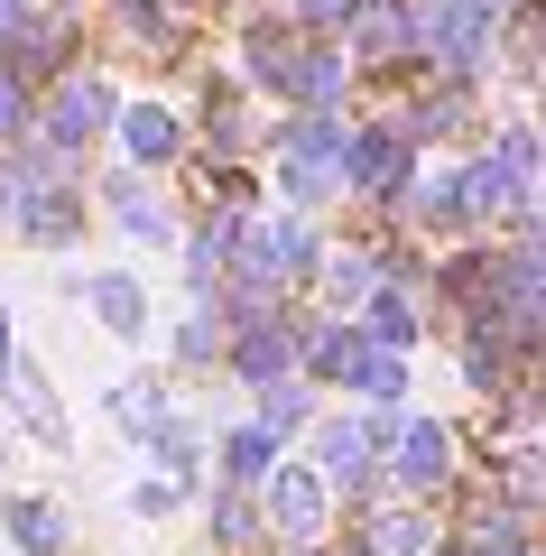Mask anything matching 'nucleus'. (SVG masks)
Returning a JSON list of instances; mask_svg holds the SVG:
<instances>
[{"label":"nucleus","mask_w":546,"mask_h":556,"mask_svg":"<svg viewBox=\"0 0 546 556\" xmlns=\"http://www.w3.org/2000/svg\"><path fill=\"white\" fill-rule=\"evenodd\" d=\"M102 130H120V93H112V75H56V84H47V102H38V139H47V149L84 159Z\"/></svg>","instance_id":"obj_1"},{"label":"nucleus","mask_w":546,"mask_h":556,"mask_svg":"<svg viewBox=\"0 0 546 556\" xmlns=\"http://www.w3.org/2000/svg\"><path fill=\"white\" fill-rule=\"evenodd\" d=\"M306 334H315V325H288V316H251V325H241V334H232V380H241V390H269V380H296V362H306Z\"/></svg>","instance_id":"obj_2"},{"label":"nucleus","mask_w":546,"mask_h":556,"mask_svg":"<svg viewBox=\"0 0 546 556\" xmlns=\"http://www.w3.org/2000/svg\"><path fill=\"white\" fill-rule=\"evenodd\" d=\"M325 501H333L325 464H278V473H269V529L306 547V538H325Z\"/></svg>","instance_id":"obj_3"},{"label":"nucleus","mask_w":546,"mask_h":556,"mask_svg":"<svg viewBox=\"0 0 546 556\" xmlns=\"http://www.w3.org/2000/svg\"><path fill=\"white\" fill-rule=\"evenodd\" d=\"M454 473V445L435 417H398V445H390V482H408V492H435V482Z\"/></svg>","instance_id":"obj_4"},{"label":"nucleus","mask_w":546,"mask_h":556,"mask_svg":"<svg viewBox=\"0 0 546 556\" xmlns=\"http://www.w3.org/2000/svg\"><path fill=\"white\" fill-rule=\"evenodd\" d=\"M75 288H84V306L102 316V334H120V343L149 334V288H139L130 269H93V278H75Z\"/></svg>","instance_id":"obj_5"},{"label":"nucleus","mask_w":546,"mask_h":556,"mask_svg":"<svg viewBox=\"0 0 546 556\" xmlns=\"http://www.w3.org/2000/svg\"><path fill=\"white\" fill-rule=\"evenodd\" d=\"M435 529L417 501H361V556H427Z\"/></svg>","instance_id":"obj_6"},{"label":"nucleus","mask_w":546,"mask_h":556,"mask_svg":"<svg viewBox=\"0 0 546 556\" xmlns=\"http://www.w3.org/2000/svg\"><path fill=\"white\" fill-rule=\"evenodd\" d=\"M75 232H84V195L75 186H28L20 195V241L28 251H65Z\"/></svg>","instance_id":"obj_7"},{"label":"nucleus","mask_w":546,"mask_h":556,"mask_svg":"<svg viewBox=\"0 0 546 556\" xmlns=\"http://www.w3.org/2000/svg\"><path fill=\"white\" fill-rule=\"evenodd\" d=\"M102 204H112V223H120L130 241H186V232H176V214L157 204V186L139 177V167H130V177L112 167V186H102Z\"/></svg>","instance_id":"obj_8"},{"label":"nucleus","mask_w":546,"mask_h":556,"mask_svg":"<svg viewBox=\"0 0 546 556\" xmlns=\"http://www.w3.org/2000/svg\"><path fill=\"white\" fill-rule=\"evenodd\" d=\"M102 417H112V427H120V437H130V445H149L157 437V427H167V380H149V371H130V380H112V390H102Z\"/></svg>","instance_id":"obj_9"},{"label":"nucleus","mask_w":546,"mask_h":556,"mask_svg":"<svg viewBox=\"0 0 546 556\" xmlns=\"http://www.w3.org/2000/svg\"><path fill=\"white\" fill-rule=\"evenodd\" d=\"M361 325H371V334L390 343V353H408V343L427 334V288H417V278H390V288H380V298L361 306Z\"/></svg>","instance_id":"obj_10"},{"label":"nucleus","mask_w":546,"mask_h":556,"mask_svg":"<svg viewBox=\"0 0 546 556\" xmlns=\"http://www.w3.org/2000/svg\"><path fill=\"white\" fill-rule=\"evenodd\" d=\"M0 529H10V547L20 556H65V510L38 492H10L0 501Z\"/></svg>","instance_id":"obj_11"},{"label":"nucleus","mask_w":546,"mask_h":556,"mask_svg":"<svg viewBox=\"0 0 546 556\" xmlns=\"http://www.w3.org/2000/svg\"><path fill=\"white\" fill-rule=\"evenodd\" d=\"M269 473H278V437L259 417H241L232 437H223V492H259Z\"/></svg>","instance_id":"obj_12"},{"label":"nucleus","mask_w":546,"mask_h":556,"mask_svg":"<svg viewBox=\"0 0 546 556\" xmlns=\"http://www.w3.org/2000/svg\"><path fill=\"white\" fill-rule=\"evenodd\" d=\"M120 149H130V167H167L176 149H186V130H176V112H157V102H130V112H120Z\"/></svg>","instance_id":"obj_13"},{"label":"nucleus","mask_w":546,"mask_h":556,"mask_svg":"<svg viewBox=\"0 0 546 556\" xmlns=\"http://www.w3.org/2000/svg\"><path fill=\"white\" fill-rule=\"evenodd\" d=\"M149 455H157V473L195 482V473H204V427H186V417H167V427L149 437Z\"/></svg>","instance_id":"obj_14"},{"label":"nucleus","mask_w":546,"mask_h":556,"mask_svg":"<svg viewBox=\"0 0 546 556\" xmlns=\"http://www.w3.org/2000/svg\"><path fill=\"white\" fill-rule=\"evenodd\" d=\"M306 408H315V380H269V390H259V427H269V437H296Z\"/></svg>","instance_id":"obj_15"},{"label":"nucleus","mask_w":546,"mask_h":556,"mask_svg":"<svg viewBox=\"0 0 546 556\" xmlns=\"http://www.w3.org/2000/svg\"><path fill=\"white\" fill-rule=\"evenodd\" d=\"M10 399H20V417H28V437H38V445H65V408H56V390H38V371L10 380Z\"/></svg>","instance_id":"obj_16"},{"label":"nucleus","mask_w":546,"mask_h":556,"mask_svg":"<svg viewBox=\"0 0 546 556\" xmlns=\"http://www.w3.org/2000/svg\"><path fill=\"white\" fill-rule=\"evenodd\" d=\"M176 501H186V482H176V473L130 482V519H176Z\"/></svg>","instance_id":"obj_17"},{"label":"nucleus","mask_w":546,"mask_h":556,"mask_svg":"<svg viewBox=\"0 0 546 556\" xmlns=\"http://www.w3.org/2000/svg\"><path fill=\"white\" fill-rule=\"evenodd\" d=\"M20 380V353H10V306H0V390Z\"/></svg>","instance_id":"obj_18"},{"label":"nucleus","mask_w":546,"mask_h":556,"mask_svg":"<svg viewBox=\"0 0 546 556\" xmlns=\"http://www.w3.org/2000/svg\"><path fill=\"white\" fill-rule=\"evenodd\" d=\"M0 10H20V0H0Z\"/></svg>","instance_id":"obj_19"},{"label":"nucleus","mask_w":546,"mask_h":556,"mask_svg":"<svg viewBox=\"0 0 546 556\" xmlns=\"http://www.w3.org/2000/svg\"><path fill=\"white\" fill-rule=\"evenodd\" d=\"M0 464H10V445H0Z\"/></svg>","instance_id":"obj_20"},{"label":"nucleus","mask_w":546,"mask_h":556,"mask_svg":"<svg viewBox=\"0 0 546 556\" xmlns=\"http://www.w3.org/2000/svg\"><path fill=\"white\" fill-rule=\"evenodd\" d=\"M537 556H546V547H537Z\"/></svg>","instance_id":"obj_21"}]
</instances>
